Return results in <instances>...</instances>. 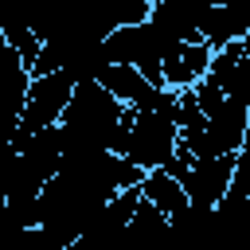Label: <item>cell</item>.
Masks as SVG:
<instances>
[{
    "mask_svg": "<svg viewBox=\"0 0 250 250\" xmlns=\"http://www.w3.org/2000/svg\"><path fill=\"white\" fill-rule=\"evenodd\" d=\"M74 90H78V82H74L66 70L35 74V78H31V94H27V105H23V117H20L16 133L8 137V148H20V145H27L35 133L59 125L62 113H66V105H70V98H74Z\"/></svg>",
    "mask_w": 250,
    "mask_h": 250,
    "instance_id": "6da1fadb",
    "label": "cell"
},
{
    "mask_svg": "<svg viewBox=\"0 0 250 250\" xmlns=\"http://www.w3.org/2000/svg\"><path fill=\"white\" fill-rule=\"evenodd\" d=\"M180 148V125L176 109H133V137H129V160L145 172L168 168V160Z\"/></svg>",
    "mask_w": 250,
    "mask_h": 250,
    "instance_id": "7a4b0ae2",
    "label": "cell"
},
{
    "mask_svg": "<svg viewBox=\"0 0 250 250\" xmlns=\"http://www.w3.org/2000/svg\"><path fill=\"white\" fill-rule=\"evenodd\" d=\"M246 129H250V105L227 98L223 109H215L207 117V133L195 148V156H223V152H238L242 141H246Z\"/></svg>",
    "mask_w": 250,
    "mask_h": 250,
    "instance_id": "3957f363",
    "label": "cell"
},
{
    "mask_svg": "<svg viewBox=\"0 0 250 250\" xmlns=\"http://www.w3.org/2000/svg\"><path fill=\"white\" fill-rule=\"evenodd\" d=\"M31 70L27 62L20 59V51L12 43H0V102H4V129L8 137L16 133L20 117H23V105H27V94H31Z\"/></svg>",
    "mask_w": 250,
    "mask_h": 250,
    "instance_id": "277c9868",
    "label": "cell"
},
{
    "mask_svg": "<svg viewBox=\"0 0 250 250\" xmlns=\"http://www.w3.org/2000/svg\"><path fill=\"white\" fill-rule=\"evenodd\" d=\"M234 160H238V152H223V156H195V164H191V172H188V180H184V188H188L191 203L215 207V203L230 191V184H234Z\"/></svg>",
    "mask_w": 250,
    "mask_h": 250,
    "instance_id": "5b68a950",
    "label": "cell"
},
{
    "mask_svg": "<svg viewBox=\"0 0 250 250\" xmlns=\"http://www.w3.org/2000/svg\"><path fill=\"white\" fill-rule=\"evenodd\" d=\"M211 0H156L148 23H156L164 35L180 39V43H199V23L207 16Z\"/></svg>",
    "mask_w": 250,
    "mask_h": 250,
    "instance_id": "8992f818",
    "label": "cell"
},
{
    "mask_svg": "<svg viewBox=\"0 0 250 250\" xmlns=\"http://www.w3.org/2000/svg\"><path fill=\"white\" fill-rule=\"evenodd\" d=\"M211 59H215V47L211 43H184L176 55L164 59V86L168 90H195L207 74H211Z\"/></svg>",
    "mask_w": 250,
    "mask_h": 250,
    "instance_id": "52a82bcc",
    "label": "cell"
},
{
    "mask_svg": "<svg viewBox=\"0 0 250 250\" xmlns=\"http://www.w3.org/2000/svg\"><path fill=\"white\" fill-rule=\"evenodd\" d=\"M211 78H219V86L227 90V98L250 105V55H246L242 39L215 51V59H211Z\"/></svg>",
    "mask_w": 250,
    "mask_h": 250,
    "instance_id": "ba28073f",
    "label": "cell"
},
{
    "mask_svg": "<svg viewBox=\"0 0 250 250\" xmlns=\"http://www.w3.org/2000/svg\"><path fill=\"white\" fill-rule=\"evenodd\" d=\"M141 191H145V199H148V203H156V207H160L168 219H172V215H180V211L191 203V195H188L184 180H180V176H172L168 168L145 172V180H141Z\"/></svg>",
    "mask_w": 250,
    "mask_h": 250,
    "instance_id": "9c48e42d",
    "label": "cell"
},
{
    "mask_svg": "<svg viewBox=\"0 0 250 250\" xmlns=\"http://www.w3.org/2000/svg\"><path fill=\"white\" fill-rule=\"evenodd\" d=\"M129 234H133V242H137L141 250H160V246L168 242V234H172V219H168L156 203L141 199V207H137V215H133V223H129Z\"/></svg>",
    "mask_w": 250,
    "mask_h": 250,
    "instance_id": "30bf717a",
    "label": "cell"
},
{
    "mask_svg": "<svg viewBox=\"0 0 250 250\" xmlns=\"http://www.w3.org/2000/svg\"><path fill=\"white\" fill-rule=\"evenodd\" d=\"M191 94H195V102L203 105V113H207V117H211L215 109H223V102H227V90H223V86H219V78H211V74H207Z\"/></svg>",
    "mask_w": 250,
    "mask_h": 250,
    "instance_id": "8fae6325",
    "label": "cell"
},
{
    "mask_svg": "<svg viewBox=\"0 0 250 250\" xmlns=\"http://www.w3.org/2000/svg\"><path fill=\"white\" fill-rule=\"evenodd\" d=\"M242 47H246V55H250V35H246V39H242Z\"/></svg>",
    "mask_w": 250,
    "mask_h": 250,
    "instance_id": "7c38bea8",
    "label": "cell"
},
{
    "mask_svg": "<svg viewBox=\"0 0 250 250\" xmlns=\"http://www.w3.org/2000/svg\"><path fill=\"white\" fill-rule=\"evenodd\" d=\"M211 4H230V0H211Z\"/></svg>",
    "mask_w": 250,
    "mask_h": 250,
    "instance_id": "4fadbf2b",
    "label": "cell"
}]
</instances>
